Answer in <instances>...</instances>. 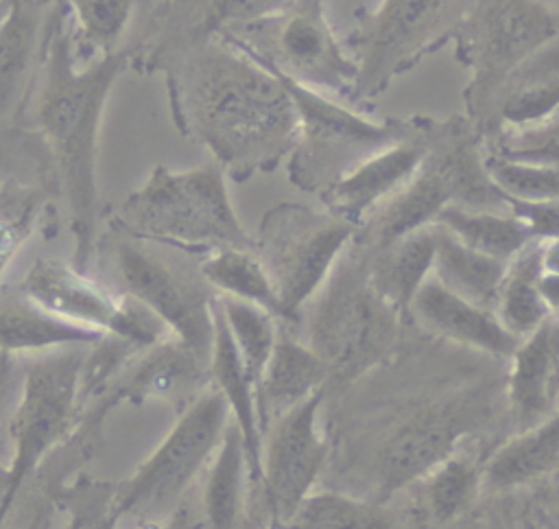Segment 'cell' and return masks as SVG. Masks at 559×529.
<instances>
[{
    "label": "cell",
    "instance_id": "1",
    "mask_svg": "<svg viewBox=\"0 0 559 529\" xmlns=\"http://www.w3.org/2000/svg\"><path fill=\"white\" fill-rule=\"evenodd\" d=\"M159 72L177 129L242 181L273 171L297 142V109L282 77L227 37H214Z\"/></svg>",
    "mask_w": 559,
    "mask_h": 529
},
{
    "label": "cell",
    "instance_id": "2",
    "mask_svg": "<svg viewBox=\"0 0 559 529\" xmlns=\"http://www.w3.org/2000/svg\"><path fill=\"white\" fill-rule=\"evenodd\" d=\"M131 66L122 46L90 63L74 55L70 17L63 0H52L39 68L22 111L52 162L59 190L70 210L74 238L72 264L87 273L96 245L98 129L116 79Z\"/></svg>",
    "mask_w": 559,
    "mask_h": 529
},
{
    "label": "cell",
    "instance_id": "3",
    "mask_svg": "<svg viewBox=\"0 0 559 529\" xmlns=\"http://www.w3.org/2000/svg\"><path fill=\"white\" fill-rule=\"evenodd\" d=\"M116 225L140 240L181 249H255L227 188V173L207 162L194 168L155 166L120 203Z\"/></svg>",
    "mask_w": 559,
    "mask_h": 529
},
{
    "label": "cell",
    "instance_id": "4",
    "mask_svg": "<svg viewBox=\"0 0 559 529\" xmlns=\"http://www.w3.org/2000/svg\"><path fill=\"white\" fill-rule=\"evenodd\" d=\"M426 155L415 177L378 212L376 247L432 225L441 210L461 205L472 210H496L507 205L487 175L485 160L467 136L461 120L426 122Z\"/></svg>",
    "mask_w": 559,
    "mask_h": 529
},
{
    "label": "cell",
    "instance_id": "5",
    "mask_svg": "<svg viewBox=\"0 0 559 529\" xmlns=\"http://www.w3.org/2000/svg\"><path fill=\"white\" fill-rule=\"evenodd\" d=\"M280 77L299 120L288 171L293 184L304 190L323 192L356 164L415 129L413 120H369L334 96L299 85L284 74Z\"/></svg>",
    "mask_w": 559,
    "mask_h": 529
},
{
    "label": "cell",
    "instance_id": "6",
    "mask_svg": "<svg viewBox=\"0 0 559 529\" xmlns=\"http://www.w3.org/2000/svg\"><path fill=\"white\" fill-rule=\"evenodd\" d=\"M358 225L301 203H280L260 223L255 254L264 264L282 319H297L332 275Z\"/></svg>",
    "mask_w": 559,
    "mask_h": 529
},
{
    "label": "cell",
    "instance_id": "7",
    "mask_svg": "<svg viewBox=\"0 0 559 529\" xmlns=\"http://www.w3.org/2000/svg\"><path fill=\"white\" fill-rule=\"evenodd\" d=\"M223 37L314 92L336 98L356 87L358 63L332 31L323 0H293L284 11Z\"/></svg>",
    "mask_w": 559,
    "mask_h": 529
},
{
    "label": "cell",
    "instance_id": "8",
    "mask_svg": "<svg viewBox=\"0 0 559 529\" xmlns=\"http://www.w3.org/2000/svg\"><path fill=\"white\" fill-rule=\"evenodd\" d=\"M461 20L459 37L474 70L467 90L480 109L511 83L515 72L559 35V17L539 0H476Z\"/></svg>",
    "mask_w": 559,
    "mask_h": 529
},
{
    "label": "cell",
    "instance_id": "9",
    "mask_svg": "<svg viewBox=\"0 0 559 529\" xmlns=\"http://www.w3.org/2000/svg\"><path fill=\"white\" fill-rule=\"evenodd\" d=\"M87 345L26 354L20 402L11 418L13 457L7 507L15 503L26 477L70 431L81 396V372Z\"/></svg>",
    "mask_w": 559,
    "mask_h": 529
},
{
    "label": "cell",
    "instance_id": "10",
    "mask_svg": "<svg viewBox=\"0 0 559 529\" xmlns=\"http://www.w3.org/2000/svg\"><path fill=\"white\" fill-rule=\"evenodd\" d=\"M229 420V407L216 387L199 393L162 444L122 485L114 514L170 507L214 455Z\"/></svg>",
    "mask_w": 559,
    "mask_h": 529
},
{
    "label": "cell",
    "instance_id": "11",
    "mask_svg": "<svg viewBox=\"0 0 559 529\" xmlns=\"http://www.w3.org/2000/svg\"><path fill=\"white\" fill-rule=\"evenodd\" d=\"M17 291L44 310L70 324L118 337L138 352L166 339V326L129 293L111 295L72 262L39 258Z\"/></svg>",
    "mask_w": 559,
    "mask_h": 529
},
{
    "label": "cell",
    "instance_id": "12",
    "mask_svg": "<svg viewBox=\"0 0 559 529\" xmlns=\"http://www.w3.org/2000/svg\"><path fill=\"white\" fill-rule=\"evenodd\" d=\"M314 299L310 348L330 372L367 363L384 345L397 315L376 291L369 269L356 262L338 260Z\"/></svg>",
    "mask_w": 559,
    "mask_h": 529
},
{
    "label": "cell",
    "instance_id": "13",
    "mask_svg": "<svg viewBox=\"0 0 559 529\" xmlns=\"http://www.w3.org/2000/svg\"><path fill=\"white\" fill-rule=\"evenodd\" d=\"M114 258L124 293L144 304L194 356L210 363L216 295L207 289V282L192 278L129 238L116 243Z\"/></svg>",
    "mask_w": 559,
    "mask_h": 529
},
{
    "label": "cell",
    "instance_id": "14",
    "mask_svg": "<svg viewBox=\"0 0 559 529\" xmlns=\"http://www.w3.org/2000/svg\"><path fill=\"white\" fill-rule=\"evenodd\" d=\"M459 0H380L354 37L356 90L378 94L391 77L415 63L459 9Z\"/></svg>",
    "mask_w": 559,
    "mask_h": 529
},
{
    "label": "cell",
    "instance_id": "15",
    "mask_svg": "<svg viewBox=\"0 0 559 529\" xmlns=\"http://www.w3.org/2000/svg\"><path fill=\"white\" fill-rule=\"evenodd\" d=\"M293 0H170L124 44L135 68L159 70L177 55L227 31L284 11Z\"/></svg>",
    "mask_w": 559,
    "mask_h": 529
},
{
    "label": "cell",
    "instance_id": "16",
    "mask_svg": "<svg viewBox=\"0 0 559 529\" xmlns=\"http://www.w3.org/2000/svg\"><path fill=\"white\" fill-rule=\"evenodd\" d=\"M323 391H314L282 413L262 446V483L277 520L286 522L312 485L328 457V442L319 433L317 415Z\"/></svg>",
    "mask_w": 559,
    "mask_h": 529
},
{
    "label": "cell",
    "instance_id": "17",
    "mask_svg": "<svg viewBox=\"0 0 559 529\" xmlns=\"http://www.w3.org/2000/svg\"><path fill=\"white\" fill-rule=\"evenodd\" d=\"M426 155V129H415L376 151L321 192L325 210L360 225V221L380 203L397 195L419 171Z\"/></svg>",
    "mask_w": 559,
    "mask_h": 529
},
{
    "label": "cell",
    "instance_id": "18",
    "mask_svg": "<svg viewBox=\"0 0 559 529\" xmlns=\"http://www.w3.org/2000/svg\"><path fill=\"white\" fill-rule=\"evenodd\" d=\"M52 0H7L0 15V127L17 118L33 87Z\"/></svg>",
    "mask_w": 559,
    "mask_h": 529
},
{
    "label": "cell",
    "instance_id": "19",
    "mask_svg": "<svg viewBox=\"0 0 559 529\" xmlns=\"http://www.w3.org/2000/svg\"><path fill=\"white\" fill-rule=\"evenodd\" d=\"M411 313L439 337L493 356H511L520 343L491 308H483L454 295L432 275L417 291Z\"/></svg>",
    "mask_w": 559,
    "mask_h": 529
},
{
    "label": "cell",
    "instance_id": "20",
    "mask_svg": "<svg viewBox=\"0 0 559 529\" xmlns=\"http://www.w3.org/2000/svg\"><path fill=\"white\" fill-rule=\"evenodd\" d=\"M559 396V313L520 339L511 354L509 402L522 424H535L555 411Z\"/></svg>",
    "mask_w": 559,
    "mask_h": 529
},
{
    "label": "cell",
    "instance_id": "21",
    "mask_svg": "<svg viewBox=\"0 0 559 529\" xmlns=\"http://www.w3.org/2000/svg\"><path fill=\"white\" fill-rule=\"evenodd\" d=\"M454 413H430L397 431L380 455V492L391 496L411 481L426 477L435 466L452 455L463 431Z\"/></svg>",
    "mask_w": 559,
    "mask_h": 529
},
{
    "label": "cell",
    "instance_id": "22",
    "mask_svg": "<svg viewBox=\"0 0 559 529\" xmlns=\"http://www.w3.org/2000/svg\"><path fill=\"white\" fill-rule=\"evenodd\" d=\"M210 372L214 387L225 398L231 420L240 431L245 455H247V470L253 483H262V424L258 411V393L255 385L251 383L242 358L236 350V343L229 334V328L223 319L218 299L214 297V343L210 354Z\"/></svg>",
    "mask_w": 559,
    "mask_h": 529
},
{
    "label": "cell",
    "instance_id": "23",
    "mask_svg": "<svg viewBox=\"0 0 559 529\" xmlns=\"http://www.w3.org/2000/svg\"><path fill=\"white\" fill-rule=\"evenodd\" d=\"M328 372V365L310 345H304L293 337L277 334L275 348L258 385L262 433L271 418L277 420L282 413L319 391Z\"/></svg>",
    "mask_w": 559,
    "mask_h": 529
},
{
    "label": "cell",
    "instance_id": "24",
    "mask_svg": "<svg viewBox=\"0 0 559 529\" xmlns=\"http://www.w3.org/2000/svg\"><path fill=\"white\" fill-rule=\"evenodd\" d=\"M103 332L70 324L31 302L20 291L0 295V354H37L57 348L92 345Z\"/></svg>",
    "mask_w": 559,
    "mask_h": 529
},
{
    "label": "cell",
    "instance_id": "25",
    "mask_svg": "<svg viewBox=\"0 0 559 529\" xmlns=\"http://www.w3.org/2000/svg\"><path fill=\"white\" fill-rule=\"evenodd\" d=\"M435 247L437 227L432 223L378 249L380 254L369 275L380 297L395 313L411 310L417 291L432 275Z\"/></svg>",
    "mask_w": 559,
    "mask_h": 529
},
{
    "label": "cell",
    "instance_id": "26",
    "mask_svg": "<svg viewBox=\"0 0 559 529\" xmlns=\"http://www.w3.org/2000/svg\"><path fill=\"white\" fill-rule=\"evenodd\" d=\"M435 227L437 247L432 278L454 295L493 310L502 280L507 275V262L474 251L443 227Z\"/></svg>",
    "mask_w": 559,
    "mask_h": 529
},
{
    "label": "cell",
    "instance_id": "27",
    "mask_svg": "<svg viewBox=\"0 0 559 529\" xmlns=\"http://www.w3.org/2000/svg\"><path fill=\"white\" fill-rule=\"evenodd\" d=\"M559 463V409L531 424L500 446L485 466L483 481L491 490H507L539 479Z\"/></svg>",
    "mask_w": 559,
    "mask_h": 529
},
{
    "label": "cell",
    "instance_id": "28",
    "mask_svg": "<svg viewBox=\"0 0 559 529\" xmlns=\"http://www.w3.org/2000/svg\"><path fill=\"white\" fill-rule=\"evenodd\" d=\"M435 225L450 232L456 240L491 256L500 262H511L535 236L528 225L509 212L498 210H472L461 205H448L435 219Z\"/></svg>",
    "mask_w": 559,
    "mask_h": 529
},
{
    "label": "cell",
    "instance_id": "29",
    "mask_svg": "<svg viewBox=\"0 0 559 529\" xmlns=\"http://www.w3.org/2000/svg\"><path fill=\"white\" fill-rule=\"evenodd\" d=\"M199 273L210 289L218 291V295L255 304L275 319L282 317L275 286L255 249H214L199 264Z\"/></svg>",
    "mask_w": 559,
    "mask_h": 529
},
{
    "label": "cell",
    "instance_id": "30",
    "mask_svg": "<svg viewBox=\"0 0 559 529\" xmlns=\"http://www.w3.org/2000/svg\"><path fill=\"white\" fill-rule=\"evenodd\" d=\"M63 4L81 63L120 50L138 11V0H63Z\"/></svg>",
    "mask_w": 559,
    "mask_h": 529
},
{
    "label": "cell",
    "instance_id": "31",
    "mask_svg": "<svg viewBox=\"0 0 559 529\" xmlns=\"http://www.w3.org/2000/svg\"><path fill=\"white\" fill-rule=\"evenodd\" d=\"M203 361L194 356L181 341L162 339L153 348L144 350V358L116 389L111 402L118 400H144L146 396H170L192 385L201 372Z\"/></svg>",
    "mask_w": 559,
    "mask_h": 529
},
{
    "label": "cell",
    "instance_id": "32",
    "mask_svg": "<svg viewBox=\"0 0 559 529\" xmlns=\"http://www.w3.org/2000/svg\"><path fill=\"white\" fill-rule=\"evenodd\" d=\"M537 275L539 243L535 238L507 264V275L493 308L500 324L518 339L531 334L552 315L537 291Z\"/></svg>",
    "mask_w": 559,
    "mask_h": 529
},
{
    "label": "cell",
    "instance_id": "33",
    "mask_svg": "<svg viewBox=\"0 0 559 529\" xmlns=\"http://www.w3.org/2000/svg\"><path fill=\"white\" fill-rule=\"evenodd\" d=\"M247 470L245 444L238 426L229 420L221 444L214 450L205 481V516L212 529H234L240 505Z\"/></svg>",
    "mask_w": 559,
    "mask_h": 529
},
{
    "label": "cell",
    "instance_id": "34",
    "mask_svg": "<svg viewBox=\"0 0 559 529\" xmlns=\"http://www.w3.org/2000/svg\"><path fill=\"white\" fill-rule=\"evenodd\" d=\"M216 299H218L223 319L229 328V334L236 343V350L242 358V365L251 383L255 385V393H258V385L262 380L264 367L271 358V352L280 334L275 326V317L249 302H240L223 295H216Z\"/></svg>",
    "mask_w": 559,
    "mask_h": 529
},
{
    "label": "cell",
    "instance_id": "35",
    "mask_svg": "<svg viewBox=\"0 0 559 529\" xmlns=\"http://www.w3.org/2000/svg\"><path fill=\"white\" fill-rule=\"evenodd\" d=\"M284 525L288 529H386V520L367 503L330 492H310Z\"/></svg>",
    "mask_w": 559,
    "mask_h": 529
},
{
    "label": "cell",
    "instance_id": "36",
    "mask_svg": "<svg viewBox=\"0 0 559 529\" xmlns=\"http://www.w3.org/2000/svg\"><path fill=\"white\" fill-rule=\"evenodd\" d=\"M485 168L504 201L542 203L559 199V166L511 160L493 153Z\"/></svg>",
    "mask_w": 559,
    "mask_h": 529
},
{
    "label": "cell",
    "instance_id": "37",
    "mask_svg": "<svg viewBox=\"0 0 559 529\" xmlns=\"http://www.w3.org/2000/svg\"><path fill=\"white\" fill-rule=\"evenodd\" d=\"M478 483L480 472L469 459L445 457L426 474V494L435 518L445 522L461 514L472 501Z\"/></svg>",
    "mask_w": 559,
    "mask_h": 529
},
{
    "label": "cell",
    "instance_id": "38",
    "mask_svg": "<svg viewBox=\"0 0 559 529\" xmlns=\"http://www.w3.org/2000/svg\"><path fill=\"white\" fill-rule=\"evenodd\" d=\"M41 186L7 177L0 184V273L28 236L41 203Z\"/></svg>",
    "mask_w": 559,
    "mask_h": 529
},
{
    "label": "cell",
    "instance_id": "39",
    "mask_svg": "<svg viewBox=\"0 0 559 529\" xmlns=\"http://www.w3.org/2000/svg\"><path fill=\"white\" fill-rule=\"evenodd\" d=\"M498 155L559 166V109L537 125L502 131Z\"/></svg>",
    "mask_w": 559,
    "mask_h": 529
},
{
    "label": "cell",
    "instance_id": "40",
    "mask_svg": "<svg viewBox=\"0 0 559 529\" xmlns=\"http://www.w3.org/2000/svg\"><path fill=\"white\" fill-rule=\"evenodd\" d=\"M537 291L548 306L552 315L559 313V273H544L539 271L537 275Z\"/></svg>",
    "mask_w": 559,
    "mask_h": 529
},
{
    "label": "cell",
    "instance_id": "41",
    "mask_svg": "<svg viewBox=\"0 0 559 529\" xmlns=\"http://www.w3.org/2000/svg\"><path fill=\"white\" fill-rule=\"evenodd\" d=\"M539 243V271L559 273V236L537 238Z\"/></svg>",
    "mask_w": 559,
    "mask_h": 529
},
{
    "label": "cell",
    "instance_id": "42",
    "mask_svg": "<svg viewBox=\"0 0 559 529\" xmlns=\"http://www.w3.org/2000/svg\"><path fill=\"white\" fill-rule=\"evenodd\" d=\"M168 2H170V0H138V11H135L133 24H135V22L140 24V22L148 20L151 15H155L157 11H162Z\"/></svg>",
    "mask_w": 559,
    "mask_h": 529
},
{
    "label": "cell",
    "instance_id": "43",
    "mask_svg": "<svg viewBox=\"0 0 559 529\" xmlns=\"http://www.w3.org/2000/svg\"><path fill=\"white\" fill-rule=\"evenodd\" d=\"M146 529H190L181 518L173 520V522H166V525H153V527H146Z\"/></svg>",
    "mask_w": 559,
    "mask_h": 529
},
{
    "label": "cell",
    "instance_id": "44",
    "mask_svg": "<svg viewBox=\"0 0 559 529\" xmlns=\"http://www.w3.org/2000/svg\"><path fill=\"white\" fill-rule=\"evenodd\" d=\"M118 518H120V516L111 512L107 518H103V520L96 525V529H116V522H118Z\"/></svg>",
    "mask_w": 559,
    "mask_h": 529
},
{
    "label": "cell",
    "instance_id": "45",
    "mask_svg": "<svg viewBox=\"0 0 559 529\" xmlns=\"http://www.w3.org/2000/svg\"><path fill=\"white\" fill-rule=\"evenodd\" d=\"M539 2H544L559 17V0H539Z\"/></svg>",
    "mask_w": 559,
    "mask_h": 529
},
{
    "label": "cell",
    "instance_id": "46",
    "mask_svg": "<svg viewBox=\"0 0 559 529\" xmlns=\"http://www.w3.org/2000/svg\"><path fill=\"white\" fill-rule=\"evenodd\" d=\"M66 529H83V522H81V518H79V516H76V518H72V522H70Z\"/></svg>",
    "mask_w": 559,
    "mask_h": 529
},
{
    "label": "cell",
    "instance_id": "47",
    "mask_svg": "<svg viewBox=\"0 0 559 529\" xmlns=\"http://www.w3.org/2000/svg\"><path fill=\"white\" fill-rule=\"evenodd\" d=\"M0 2H4V0H0Z\"/></svg>",
    "mask_w": 559,
    "mask_h": 529
}]
</instances>
